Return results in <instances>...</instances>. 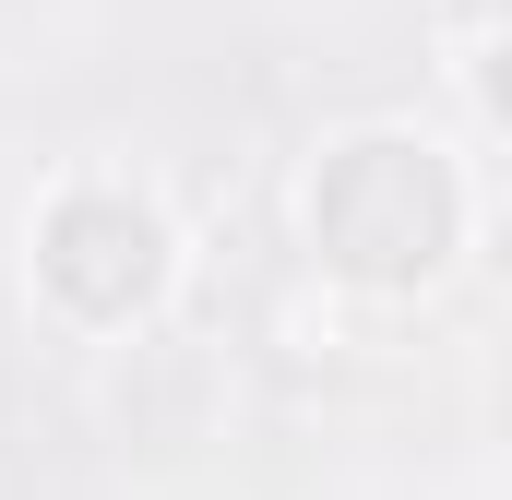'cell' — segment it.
<instances>
[{"instance_id": "cell-3", "label": "cell", "mask_w": 512, "mask_h": 500, "mask_svg": "<svg viewBox=\"0 0 512 500\" xmlns=\"http://www.w3.org/2000/svg\"><path fill=\"white\" fill-rule=\"evenodd\" d=\"M453 96H465V120H477V143L501 131V24H489V0L453 24Z\"/></svg>"}, {"instance_id": "cell-2", "label": "cell", "mask_w": 512, "mask_h": 500, "mask_svg": "<svg viewBox=\"0 0 512 500\" xmlns=\"http://www.w3.org/2000/svg\"><path fill=\"white\" fill-rule=\"evenodd\" d=\"M191 298V227L167 179L120 155H72L24 203V310L60 346H143Z\"/></svg>"}, {"instance_id": "cell-1", "label": "cell", "mask_w": 512, "mask_h": 500, "mask_svg": "<svg viewBox=\"0 0 512 500\" xmlns=\"http://www.w3.org/2000/svg\"><path fill=\"white\" fill-rule=\"evenodd\" d=\"M286 227H298V262L322 286H346L370 310H417V298H441L477 262L489 179L429 120H334L298 155Z\"/></svg>"}]
</instances>
